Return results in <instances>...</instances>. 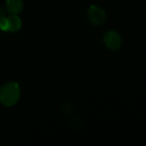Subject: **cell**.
<instances>
[{
	"mask_svg": "<svg viewBox=\"0 0 146 146\" xmlns=\"http://www.w3.org/2000/svg\"><path fill=\"white\" fill-rule=\"evenodd\" d=\"M9 21V32H17L22 27V21L17 16V15H9L7 17Z\"/></svg>",
	"mask_w": 146,
	"mask_h": 146,
	"instance_id": "obj_5",
	"label": "cell"
},
{
	"mask_svg": "<svg viewBox=\"0 0 146 146\" xmlns=\"http://www.w3.org/2000/svg\"><path fill=\"white\" fill-rule=\"evenodd\" d=\"M88 17L90 23L99 26L106 21V13L102 8L96 5H91L88 11Z\"/></svg>",
	"mask_w": 146,
	"mask_h": 146,
	"instance_id": "obj_2",
	"label": "cell"
},
{
	"mask_svg": "<svg viewBox=\"0 0 146 146\" xmlns=\"http://www.w3.org/2000/svg\"><path fill=\"white\" fill-rule=\"evenodd\" d=\"M3 17H5V11H4V9L0 6V20L3 19Z\"/></svg>",
	"mask_w": 146,
	"mask_h": 146,
	"instance_id": "obj_7",
	"label": "cell"
},
{
	"mask_svg": "<svg viewBox=\"0 0 146 146\" xmlns=\"http://www.w3.org/2000/svg\"><path fill=\"white\" fill-rule=\"evenodd\" d=\"M0 30L4 32L9 31V21L6 16L0 20Z\"/></svg>",
	"mask_w": 146,
	"mask_h": 146,
	"instance_id": "obj_6",
	"label": "cell"
},
{
	"mask_svg": "<svg viewBox=\"0 0 146 146\" xmlns=\"http://www.w3.org/2000/svg\"><path fill=\"white\" fill-rule=\"evenodd\" d=\"M6 9L12 15H17L22 10V0H6Z\"/></svg>",
	"mask_w": 146,
	"mask_h": 146,
	"instance_id": "obj_4",
	"label": "cell"
},
{
	"mask_svg": "<svg viewBox=\"0 0 146 146\" xmlns=\"http://www.w3.org/2000/svg\"><path fill=\"white\" fill-rule=\"evenodd\" d=\"M20 98V87L16 82H9L0 88V102L6 107L15 105Z\"/></svg>",
	"mask_w": 146,
	"mask_h": 146,
	"instance_id": "obj_1",
	"label": "cell"
},
{
	"mask_svg": "<svg viewBox=\"0 0 146 146\" xmlns=\"http://www.w3.org/2000/svg\"><path fill=\"white\" fill-rule=\"evenodd\" d=\"M103 41H104L105 45L108 49L113 50L120 49L122 44L121 37L117 32L114 30H110L105 33L103 37Z\"/></svg>",
	"mask_w": 146,
	"mask_h": 146,
	"instance_id": "obj_3",
	"label": "cell"
}]
</instances>
